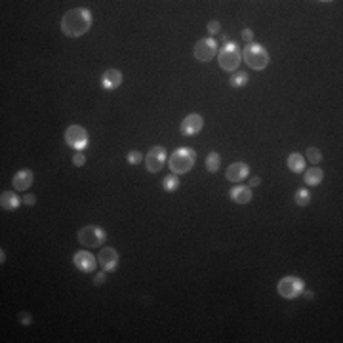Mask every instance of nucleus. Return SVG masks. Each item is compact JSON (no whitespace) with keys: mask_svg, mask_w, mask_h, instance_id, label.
I'll list each match as a JSON object with an SVG mask.
<instances>
[{"mask_svg":"<svg viewBox=\"0 0 343 343\" xmlns=\"http://www.w3.org/2000/svg\"><path fill=\"white\" fill-rule=\"evenodd\" d=\"M250 81V76L248 73H244V71H239L236 74H233L231 76V86L233 88H242V86H246Z\"/></svg>","mask_w":343,"mask_h":343,"instance_id":"4be33fe9","label":"nucleus"},{"mask_svg":"<svg viewBox=\"0 0 343 343\" xmlns=\"http://www.w3.org/2000/svg\"><path fill=\"white\" fill-rule=\"evenodd\" d=\"M242 38H244V42H246V44H252V40H254V31H252V29H244V31H242Z\"/></svg>","mask_w":343,"mask_h":343,"instance_id":"c85d7f7f","label":"nucleus"},{"mask_svg":"<svg viewBox=\"0 0 343 343\" xmlns=\"http://www.w3.org/2000/svg\"><path fill=\"white\" fill-rule=\"evenodd\" d=\"M218 42H216V38L208 37V38H200L197 44H195V59L200 61V63H208V61H212L216 56H218Z\"/></svg>","mask_w":343,"mask_h":343,"instance_id":"0eeeda50","label":"nucleus"},{"mask_svg":"<svg viewBox=\"0 0 343 343\" xmlns=\"http://www.w3.org/2000/svg\"><path fill=\"white\" fill-rule=\"evenodd\" d=\"M229 197H231V200L236 202V204H248V202H252L254 195H252L250 187H242V185H239V187H233V189H231Z\"/></svg>","mask_w":343,"mask_h":343,"instance_id":"dca6fc26","label":"nucleus"},{"mask_svg":"<svg viewBox=\"0 0 343 343\" xmlns=\"http://www.w3.org/2000/svg\"><path fill=\"white\" fill-rule=\"evenodd\" d=\"M122 84V73L118 71V69H107L101 76V88L103 90H117L118 86Z\"/></svg>","mask_w":343,"mask_h":343,"instance_id":"4468645a","label":"nucleus"},{"mask_svg":"<svg viewBox=\"0 0 343 343\" xmlns=\"http://www.w3.org/2000/svg\"><path fill=\"white\" fill-rule=\"evenodd\" d=\"M288 168H290V172H294V174H300V172H305V156L300 153H292L290 156H288Z\"/></svg>","mask_w":343,"mask_h":343,"instance_id":"a211bd4d","label":"nucleus"},{"mask_svg":"<svg viewBox=\"0 0 343 343\" xmlns=\"http://www.w3.org/2000/svg\"><path fill=\"white\" fill-rule=\"evenodd\" d=\"M248 175H250V166L246 162H233L225 172V177L233 183L242 181V179H246Z\"/></svg>","mask_w":343,"mask_h":343,"instance_id":"ddd939ff","label":"nucleus"},{"mask_svg":"<svg viewBox=\"0 0 343 343\" xmlns=\"http://www.w3.org/2000/svg\"><path fill=\"white\" fill-rule=\"evenodd\" d=\"M261 183V179L257 177V175H254V177H250V187H257Z\"/></svg>","mask_w":343,"mask_h":343,"instance_id":"2f4dec72","label":"nucleus"},{"mask_svg":"<svg viewBox=\"0 0 343 343\" xmlns=\"http://www.w3.org/2000/svg\"><path fill=\"white\" fill-rule=\"evenodd\" d=\"M162 187H164V191H168V193H174V191H177V187H179V177L175 174L166 175V177L162 179Z\"/></svg>","mask_w":343,"mask_h":343,"instance_id":"412c9836","label":"nucleus"},{"mask_svg":"<svg viewBox=\"0 0 343 343\" xmlns=\"http://www.w3.org/2000/svg\"><path fill=\"white\" fill-rule=\"evenodd\" d=\"M218 61H219V67L227 71V73H233L239 69L242 61V51L239 48V44L233 42V40H229L225 42L218 51Z\"/></svg>","mask_w":343,"mask_h":343,"instance_id":"7ed1b4c3","label":"nucleus"},{"mask_svg":"<svg viewBox=\"0 0 343 343\" xmlns=\"http://www.w3.org/2000/svg\"><path fill=\"white\" fill-rule=\"evenodd\" d=\"M322 179H324V172H322L321 168H309V172H305V175H303V181H305L309 187L321 185Z\"/></svg>","mask_w":343,"mask_h":343,"instance_id":"6ab92c4d","label":"nucleus"},{"mask_svg":"<svg viewBox=\"0 0 343 343\" xmlns=\"http://www.w3.org/2000/svg\"><path fill=\"white\" fill-rule=\"evenodd\" d=\"M65 143L74 151H82L88 147V131L78 124H71L65 130Z\"/></svg>","mask_w":343,"mask_h":343,"instance_id":"6e6552de","label":"nucleus"},{"mask_svg":"<svg viewBox=\"0 0 343 343\" xmlns=\"http://www.w3.org/2000/svg\"><path fill=\"white\" fill-rule=\"evenodd\" d=\"M307 156H309V161L313 162V164H319L322 161V153L319 147H309L307 149Z\"/></svg>","mask_w":343,"mask_h":343,"instance_id":"b1692460","label":"nucleus"},{"mask_svg":"<svg viewBox=\"0 0 343 343\" xmlns=\"http://www.w3.org/2000/svg\"><path fill=\"white\" fill-rule=\"evenodd\" d=\"M97 261L103 267V271H107V273L115 271L118 267V252L115 248H111V246H105V248L99 250Z\"/></svg>","mask_w":343,"mask_h":343,"instance_id":"f8f14e48","label":"nucleus"},{"mask_svg":"<svg viewBox=\"0 0 343 343\" xmlns=\"http://www.w3.org/2000/svg\"><path fill=\"white\" fill-rule=\"evenodd\" d=\"M33 179H35V175L31 170H19L17 174L14 175V179H12V185H14L15 191H27L33 185Z\"/></svg>","mask_w":343,"mask_h":343,"instance_id":"2eb2a0df","label":"nucleus"},{"mask_svg":"<svg viewBox=\"0 0 343 343\" xmlns=\"http://www.w3.org/2000/svg\"><path fill=\"white\" fill-rule=\"evenodd\" d=\"M17 319H19V322H21L23 326H29L31 322H33V316H31L29 313H19V316H17Z\"/></svg>","mask_w":343,"mask_h":343,"instance_id":"cd10ccee","label":"nucleus"},{"mask_svg":"<svg viewBox=\"0 0 343 343\" xmlns=\"http://www.w3.org/2000/svg\"><path fill=\"white\" fill-rule=\"evenodd\" d=\"M103 282H105V273H97V275H95V278H94V284L95 286H101Z\"/></svg>","mask_w":343,"mask_h":343,"instance_id":"7c9ffc66","label":"nucleus"},{"mask_svg":"<svg viewBox=\"0 0 343 343\" xmlns=\"http://www.w3.org/2000/svg\"><path fill=\"white\" fill-rule=\"evenodd\" d=\"M219 31H221V23H219L218 19H212V21L208 23V33H210V35H218Z\"/></svg>","mask_w":343,"mask_h":343,"instance_id":"bb28decb","label":"nucleus"},{"mask_svg":"<svg viewBox=\"0 0 343 343\" xmlns=\"http://www.w3.org/2000/svg\"><path fill=\"white\" fill-rule=\"evenodd\" d=\"M219 166H221V156H219V153L212 151V153L206 156V170H208L210 174H216L219 170Z\"/></svg>","mask_w":343,"mask_h":343,"instance_id":"aec40b11","label":"nucleus"},{"mask_svg":"<svg viewBox=\"0 0 343 343\" xmlns=\"http://www.w3.org/2000/svg\"><path fill=\"white\" fill-rule=\"evenodd\" d=\"M73 164H74V166H84V164H86V156H84V153H82V151H76V153H74Z\"/></svg>","mask_w":343,"mask_h":343,"instance_id":"a878e982","label":"nucleus"},{"mask_svg":"<svg viewBox=\"0 0 343 343\" xmlns=\"http://www.w3.org/2000/svg\"><path fill=\"white\" fill-rule=\"evenodd\" d=\"M107 241V233L97 225H86L78 231V242L84 248H99Z\"/></svg>","mask_w":343,"mask_h":343,"instance_id":"39448f33","label":"nucleus"},{"mask_svg":"<svg viewBox=\"0 0 343 343\" xmlns=\"http://www.w3.org/2000/svg\"><path fill=\"white\" fill-rule=\"evenodd\" d=\"M301 294H303V296H305L307 300H313V298H314V294L311 292V290H303V292H301Z\"/></svg>","mask_w":343,"mask_h":343,"instance_id":"473e14b6","label":"nucleus"},{"mask_svg":"<svg viewBox=\"0 0 343 343\" xmlns=\"http://www.w3.org/2000/svg\"><path fill=\"white\" fill-rule=\"evenodd\" d=\"M73 263L74 267L78 271H82V273H94L95 265H99V261L95 259L94 254H90L88 250H78L73 256Z\"/></svg>","mask_w":343,"mask_h":343,"instance_id":"9d476101","label":"nucleus"},{"mask_svg":"<svg viewBox=\"0 0 343 343\" xmlns=\"http://www.w3.org/2000/svg\"><path fill=\"white\" fill-rule=\"evenodd\" d=\"M166 149L164 147H153L149 153L145 154V168L147 172H151V174H156V172H161L164 168V164H166Z\"/></svg>","mask_w":343,"mask_h":343,"instance_id":"1a4fd4ad","label":"nucleus"},{"mask_svg":"<svg viewBox=\"0 0 343 343\" xmlns=\"http://www.w3.org/2000/svg\"><path fill=\"white\" fill-rule=\"evenodd\" d=\"M126 161L130 162V164H141V161H143V154L139 153V151H130V153L126 154Z\"/></svg>","mask_w":343,"mask_h":343,"instance_id":"393cba45","label":"nucleus"},{"mask_svg":"<svg viewBox=\"0 0 343 343\" xmlns=\"http://www.w3.org/2000/svg\"><path fill=\"white\" fill-rule=\"evenodd\" d=\"M23 200H19V197L15 195L14 191H4L2 195H0V206H2V210H15V208H19Z\"/></svg>","mask_w":343,"mask_h":343,"instance_id":"f3484780","label":"nucleus"},{"mask_svg":"<svg viewBox=\"0 0 343 343\" xmlns=\"http://www.w3.org/2000/svg\"><path fill=\"white\" fill-rule=\"evenodd\" d=\"M242 59L246 61V65L254 71H263L265 67L269 65V54L263 48L261 44H246V48L242 51Z\"/></svg>","mask_w":343,"mask_h":343,"instance_id":"20e7f679","label":"nucleus"},{"mask_svg":"<svg viewBox=\"0 0 343 343\" xmlns=\"http://www.w3.org/2000/svg\"><path fill=\"white\" fill-rule=\"evenodd\" d=\"M90 27H92V14L86 8H73L61 17V33L65 37H82L90 31Z\"/></svg>","mask_w":343,"mask_h":343,"instance_id":"f257e3e1","label":"nucleus"},{"mask_svg":"<svg viewBox=\"0 0 343 343\" xmlns=\"http://www.w3.org/2000/svg\"><path fill=\"white\" fill-rule=\"evenodd\" d=\"M21 200L27 206H35V204H37V197H35V195H31V193H29V195H25V197H23Z\"/></svg>","mask_w":343,"mask_h":343,"instance_id":"c756f323","label":"nucleus"},{"mask_svg":"<svg viewBox=\"0 0 343 343\" xmlns=\"http://www.w3.org/2000/svg\"><path fill=\"white\" fill-rule=\"evenodd\" d=\"M311 202V193L307 189H300V191H296V204H300V206H307Z\"/></svg>","mask_w":343,"mask_h":343,"instance_id":"5701e85b","label":"nucleus"},{"mask_svg":"<svg viewBox=\"0 0 343 343\" xmlns=\"http://www.w3.org/2000/svg\"><path fill=\"white\" fill-rule=\"evenodd\" d=\"M195 161H197V153L191 147H179L170 156V172L175 175L187 174L193 170Z\"/></svg>","mask_w":343,"mask_h":343,"instance_id":"f03ea898","label":"nucleus"},{"mask_svg":"<svg viewBox=\"0 0 343 343\" xmlns=\"http://www.w3.org/2000/svg\"><path fill=\"white\" fill-rule=\"evenodd\" d=\"M204 128V118L197 115V113H193V115H187V117L181 120V126H179V130H181L183 136H197L198 131Z\"/></svg>","mask_w":343,"mask_h":343,"instance_id":"9b49d317","label":"nucleus"},{"mask_svg":"<svg viewBox=\"0 0 343 343\" xmlns=\"http://www.w3.org/2000/svg\"><path fill=\"white\" fill-rule=\"evenodd\" d=\"M303 290H305V282L298 277H284L277 284L278 296H282L284 300H296Z\"/></svg>","mask_w":343,"mask_h":343,"instance_id":"423d86ee","label":"nucleus"}]
</instances>
